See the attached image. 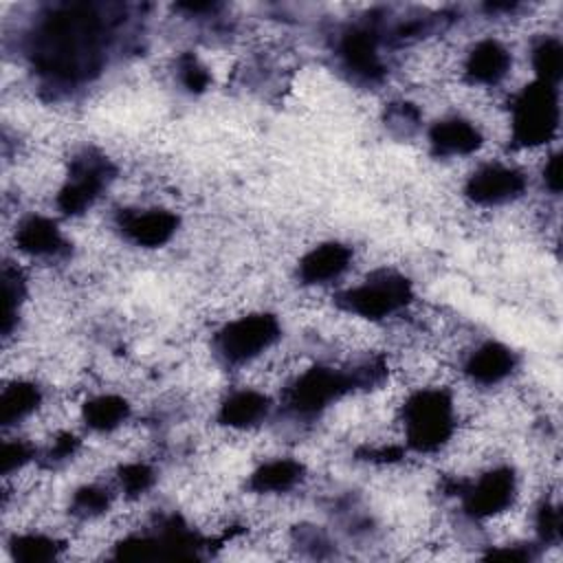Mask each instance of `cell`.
Returning <instances> with one entry per match:
<instances>
[{"label":"cell","mask_w":563,"mask_h":563,"mask_svg":"<svg viewBox=\"0 0 563 563\" xmlns=\"http://www.w3.org/2000/svg\"><path fill=\"white\" fill-rule=\"evenodd\" d=\"M515 367V354L501 343H484L471 352L464 369L479 385H495L504 380Z\"/></svg>","instance_id":"11"},{"label":"cell","mask_w":563,"mask_h":563,"mask_svg":"<svg viewBox=\"0 0 563 563\" xmlns=\"http://www.w3.org/2000/svg\"><path fill=\"white\" fill-rule=\"evenodd\" d=\"M352 387V378L332 367L306 369L288 391V405L297 413H317Z\"/></svg>","instance_id":"5"},{"label":"cell","mask_w":563,"mask_h":563,"mask_svg":"<svg viewBox=\"0 0 563 563\" xmlns=\"http://www.w3.org/2000/svg\"><path fill=\"white\" fill-rule=\"evenodd\" d=\"M42 400L40 389L33 383L15 380L9 387L2 389L0 396V422L4 427H11L33 413Z\"/></svg>","instance_id":"18"},{"label":"cell","mask_w":563,"mask_h":563,"mask_svg":"<svg viewBox=\"0 0 563 563\" xmlns=\"http://www.w3.org/2000/svg\"><path fill=\"white\" fill-rule=\"evenodd\" d=\"M559 125L556 88L543 81L526 86L512 103V139L517 145L534 147L548 143Z\"/></svg>","instance_id":"2"},{"label":"cell","mask_w":563,"mask_h":563,"mask_svg":"<svg viewBox=\"0 0 563 563\" xmlns=\"http://www.w3.org/2000/svg\"><path fill=\"white\" fill-rule=\"evenodd\" d=\"M429 141L440 156H462L475 152L482 143V136L471 121L455 117L438 121L429 132Z\"/></svg>","instance_id":"12"},{"label":"cell","mask_w":563,"mask_h":563,"mask_svg":"<svg viewBox=\"0 0 563 563\" xmlns=\"http://www.w3.org/2000/svg\"><path fill=\"white\" fill-rule=\"evenodd\" d=\"M180 81L185 84V88L200 92L209 84V73L194 55H187L180 59Z\"/></svg>","instance_id":"25"},{"label":"cell","mask_w":563,"mask_h":563,"mask_svg":"<svg viewBox=\"0 0 563 563\" xmlns=\"http://www.w3.org/2000/svg\"><path fill=\"white\" fill-rule=\"evenodd\" d=\"M543 178H545L548 189H550V191H554V194H559L561 183H563V178H561V156H559V154H552V156H550V161L545 163Z\"/></svg>","instance_id":"28"},{"label":"cell","mask_w":563,"mask_h":563,"mask_svg":"<svg viewBox=\"0 0 563 563\" xmlns=\"http://www.w3.org/2000/svg\"><path fill=\"white\" fill-rule=\"evenodd\" d=\"M523 187L526 178L521 172L506 165H486L468 178L466 194L479 205H501L517 198Z\"/></svg>","instance_id":"8"},{"label":"cell","mask_w":563,"mask_h":563,"mask_svg":"<svg viewBox=\"0 0 563 563\" xmlns=\"http://www.w3.org/2000/svg\"><path fill=\"white\" fill-rule=\"evenodd\" d=\"M110 506V495L101 486H84L75 493L73 497V512L81 517H95L108 510Z\"/></svg>","instance_id":"22"},{"label":"cell","mask_w":563,"mask_h":563,"mask_svg":"<svg viewBox=\"0 0 563 563\" xmlns=\"http://www.w3.org/2000/svg\"><path fill=\"white\" fill-rule=\"evenodd\" d=\"M13 550V556L18 561H24V563H40V561H51L57 556V550L59 545L44 537V534H22L13 541L11 545Z\"/></svg>","instance_id":"21"},{"label":"cell","mask_w":563,"mask_h":563,"mask_svg":"<svg viewBox=\"0 0 563 563\" xmlns=\"http://www.w3.org/2000/svg\"><path fill=\"white\" fill-rule=\"evenodd\" d=\"M303 475V466L295 460H271L251 475V488L257 493L290 490Z\"/></svg>","instance_id":"17"},{"label":"cell","mask_w":563,"mask_h":563,"mask_svg":"<svg viewBox=\"0 0 563 563\" xmlns=\"http://www.w3.org/2000/svg\"><path fill=\"white\" fill-rule=\"evenodd\" d=\"M341 57L350 70L365 79H374L380 75V57L376 46V35L365 29L350 31L341 42Z\"/></svg>","instance_id":"14"},{"label":"cell","mask_w":563,"mask_h":563,"mask_svg":"<svg viewBox=\"0 0 563 563\" xmlns=\"http://www.w3.org/2000/svg\"><path fill=\"white\" fill-rule=\"evenodd\" d=\"M508 68L510 53L495 40L479 42L466 59V75L475 84H497Z\"/></svg>","instance_id":"15"},{"label":"cell","mask_w":563,"mask_h":563,"mask_svg":"<svg viewBox=\"0 0 563 563\" xmlns=\"http://www.w3.org/2000/svg\"><path fill=\"white\" fill-rule=\"evenodd\" d=\"M411 299V286L405 277L394 273H378L363 284L350 288L341 301L343 306L365 319H385L402 310Z\"/></svg>","instance_id":"3"},{"label":"cell","mask_w":563,"mask_h":563,"mask_svg":"<svg viewBox=\"0 0 563 563\" xmlns=\"http://www.w3.org/2000/svg\"><path fill=\"white\" fill-rule=\"evenodd\" d=\"M279 336L273 314H249L231 321L218 334V350L229 363H246L268 350Z\"/></svg>","instance_id":"4"},{"label":"cell","mask_w":563,"mask_h":563,"mask_svg":"<svg viewBox=\"0 0 563 563\" xmlns=\"http://www.w3.org/2000/svg\"><path fill=\"white\" fill-rule=\"evenodd\" d=\"M402 420L413 449L435 451L453 433V402L442 389H422L405 402Z\"/></svg>","instance_id":"1"},{"label":"cell","mask_w":563,"mask_h":563,"mask_svg":"<svg viewBox=\"0 0 563 563\" xmlns=\"http://www.w3.org/2000/svg\"><path fill=\"white\" fill-rule=\"evenodd\" d=\"M350 249L339 242H328L303 255L299 262V277L306 284H325L336 279L350 266Z\"/></svg>","instance_id":"10"},{"label":"cell","mask_w":563,"mask_h":563,"mask_svg":"<svg viewBox=\"0 0 563 563\" xmlns=\"http://www.w3.org/2000/svg\"><path fill=\"white\" fill-rule=\"evenodd\" d=\"M128 418V402L121 396L103 394L84 405V420L95 431H112Z\"/></svg>","instance_id":"19"},{"label":"cell","mask_w":563,"mask_h":563,"mask_svg":"<svg viewBox=\"0 0 563 563\" xmlns=\"http://www.w3.org/2000/svg\"><path fill=\"white\" fill-rule=\"evenodd\" d=\"M515 497V475L508 468H495L482 475L464 490V506L473 517H493L504 512Z\"/></svg>","instance_id":"7"},{"label":"cell","mask_w":563,"mask_h":563,"mask_svg":"<svg viewBox=\"0 0 563 563\" xmlns=\"http://www.w3.org/2000/svg\"><path fill=\"white\" fill-rule=\"evenodd\" d=\"M387 121H389V125H396V128L409 132L418 123V110L409 103H396L394 108H389Z\"/></svg>","instance_id":"27"},{"label":"cell","mask_w":563,"mask_h":563,"mask_svg":"<svg viewBox=\"0 0 563 563\" xmlns=\"http://www.w3.org/2000/svg\"><path fill=\"white\" fill-rule=\"evenodd\" d=\"M15 244L20 251L33 257H48L64 251V238L59 229L42 216H31L18 227Z\"/></svg>","instance_id":"13"},{"label":"cell","mask_w":563,"mask_h":563,"mask_svg":"<svg viewBox=\"0 0 563 563\" xmlns=\"http://www.w3.org/2000/svg\"><path fill=\"white\" fill-rule=\"evenodd\" d=\"M537 526H539V532H541L543 539H548V541L559 539V534H561V515H559V508L545 504V506L539 510Z\"/></svg>","instance_id":"26"},{"label":"cell","mask_w":563,"mask_h":563,"mask_svg":"<svg viewBox=\"0 0 563 563\" xmlns=\"http://www.w3.org/2000/svg\"><path fill=\"white\" fill-rule=\"evenodd\" d=\"M268 411V400L255 389L233 391L220 407V422L233 429H246L257 424Z\"/></svg>","instance_id":"16"},{"label":"cell","mask_w":563,"mask_h":563,"mask_svg":"<svg viewBox=\"0 0 563 563\" xmlns=\"http://www.w3.org/2000/svg\"><path fill=\"white\" fill-rule=\"evenodd\" d=\"M154 482V473L147 464L134 462V464H125L119 471V484L121 490H125V495H141L145 493Z\"/></svg>","instance_id":"23"},{"label":"cell","mask_w":563,"mask_h":563,"mask_svg":"<svg viewBox=\"0 0 563 563\" xmlns=\"http://www.w3.org/2000/svg\"><path fill=\"white\" fill-rule=\"evenodd\" d=\"M532 66L537 73V81L556 86L561 79V68H563V48L556 40H543L541 44L534 46L532 51Z\"/></svg>","instance_id":"20"},{"label":"cell","mask_w":563,"mask_h":563,"mask_svg":"<svg viewBox=\"0 0 563 563\" xmlns=\"http://www.w3.org/2000/svg\"><path fill=\"white\" fill-rule=\"evenodd\" d=\"M108 178H110V165L106 158L95 154L79 156L73 163L70 176L57 196V207L68 216L81 213L99 196Z\"/></svg>","instance_id":"6"},{"label":"cell","mask_w":563,"mask_h":563,"mask_svg":"<svg viewBox=\"0 0 563 563\" xmlns=\"http://www.w3.org/2000/svg\"><path fill=\"white\" fill-rule=\"evenodd\" d=\"M178 227V218L165 209H139L121 216L123 233L139 246L165 244Z\"/></svg>","instance_id":"9"},{"label":"cell","mask_w":563,"mask_h":563,"mask_svg":"<svg viewBox=\"0 0 563 563\" xmlns=\"http://www.w3.org/2000/svg\"><path fill=\"white\" fill-rule=\"evenodd\" d=\"M33 455V449L24 440H13L4 442L2 446V475H11L13 471L22 468Z\"/></svg>","instance_id":"24"}]
</instances>
